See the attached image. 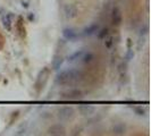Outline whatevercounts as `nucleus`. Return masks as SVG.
<instances>
[{"instance_id": "f257e3e1", "label": "nucleus", "mask_w": 151, "mask_h": 136, "mask_svg": "<svg viewBox=\"0 0 151 136\" xmlns=\"http://www.w3.org/2000/svg\"><path fill=\"white\" fill-rule=\"evenodd\" d=\"M78 76H80V73L77 70L68 69V70H64L60 74H58L57 78H56V82L58 84H61V85H68V84H72L75 81H77Z\"/></svg>"}, {"instance_id": "f03ea898", "label": "nucleus", "mask_w": 151, "mask_h": 136, "mask_svg": "<svg viewBox=\"0 0 151 136\" xmlns=\"http://www.w3.org/2000/svg\"><path fill=\"white\" fill-rule=\"evenodd\" d=\"M49 74H50V70L48 68H43L40 73H39L38 79L35 82V90L40 92L41 90H43L45 83L48 81V77H49Z\"/></svg>"}, {"instance_id": "7ed1b4c3", "label": "nucleus", "mask_w": 151, "mask_h": 136, "mask_svg": "<svg viewBox=\"0 0 151 136\" xmlns=\"http://www.w3.org/2000/svg\"><path fill=\"white\" fill-rule=\"evenodd\" d=\"M74 117V109L70 107H63L58 110V118L61 121L70 120Z\"/></svg>"}, {"instance_id": "20e7f679", "label": "nucleus", "mask_w": 151, "mask_h": 136, "mask_svg": "<svg viewBox=\"0 0 151 136\" xmlns=\"http://www.w3.org/2000/svg\"><path fill=\"white\" fill-rule=\"evenodd\" d=\"M77 8L74 5H66L64 7V14L66 16V18L68 19H72V18H75L77 16Z\"/></svg>"}, {"instance_id": "39448f33", "label": "nucleus", "mask_w": 151, "mask_h": 136, "mask_svg": "<svg viewBox=\"0 0 151 136\" xmlns=\"http://www.w3.org/2000/svg\"><path fill=\"white\" fill-rule=\"evenodd\" d=\"M111 23H113L114 25H119L122 23L121 10L117 7H115L113 9V13H111Z\"/></svg>"}, {"instance_id": "423d86ee", "label": "nucleus", "mask_w": 151, "mask_h": 136, "mask_svg": "<svg viewBox=\"0 0 151 136\" xmlns=\"http://www.w3.org/2000/svg\"><path fill=\"white\" fill-rule=\"evenodd\" d=\"M48 134H50V135H64L65 134V128L60 125H55V126H51L49 128Z\"/></svg>"}, {"instance_id": "0eeeda50", "label": "nucleus", "mask_w": 151, "mask_h": 136, "mask_svg": "<svg viewBox=\"0 0 151 136\" xmlns=\"http://www.w3.org/2000/svg\"><path fill=\"white\" fill-rule=\"evenodd\" d=\"M63 35L66 40H69V41L75 40L77 38V34H76V32L73 29H65L63 31Z\"/></svg>"}, {"instance_id": "6e6552de", "label": "nucleus", "mask_w": 151, "mask_h": 136, "mask_svg": "<svg viewBox=\"0 0 151 136\" xmlns=\"http://www.w3.org/2000/svg\"><path fill=\"white\" fill-rule=\"evenodd\" d=\"M98 30H99L98 24H92V25H90L89 27H86V29L84 30V35H92V34H94L96 32H98Z\"/></svg>"}, {"instance_id": "1a4fd4ad", "label": "nucleus", "mask_w": 151, "mask_h": 136, "mask_svg": "<svg viewBox=\"0 0 151 136\" xmlns=\"http://www.w3.org/2000/svg\"><path fill=\"white\" fill-rule=\"evenodd\" d=\"M125 125L124 124H116L115 126H114V134H116V135H122V134H124L125 133Z\"/></svg>"}, {"instance_id": "9d476101", "label": "nucleus", "mask_w": 151, "mask_h": 136, "mask_svg": "<svg viewBox=\"0 0 151 136\" xmlns=\"http://www.w3.org/2000/svg\"><path fill=\"white\" fill-rule=\"evenodd\" d=\"M12 18H13V15L8 14V15L5 16V17H4V19H2L4 26H5L8 31L12 30V25H13V23H12Z\"/></svg>"}, {"instance_id": "9b49d317", "label": "nucleus", "mask_w": 151, "mask_h": 136, "mask_svg": "<svg viewBox=\"0 0 151 136\" xmlns=\"http://www.w3.org/2000/svg\"><path fill=\"white\" fill-rule=\"evenodd\" d=\"M65 99H69V100H77V99L81 98V92L78 91H70L69 93L66 94V97H64Z\"/></svg>"}, {"instance_id": "f8f14e48", "label": "nucleus", "mask_w": 151, "mask_h": 136, "mask_svg": "<svg viewBox=\"0 0 151 136\" xmlns=\"http://www.w3.org/2000/svg\"><path fill=\"white\" fill-rule=\"evenodd\" d=\"M22 18H18V23H17V30L19 32V34H21V37H25V27H24V25H23L22 23Z\"/></svg>"}, {"instance_id": "ddd939ff", "label": "nucleus", "mask_w": 151, "mask_h": 136, "mask_svg": "<svg viewBox=\"0 0 151 136\" xmlns=\"http://www.w3.org/2000/svg\"><path fill=\"white\" fill-rule=\"evenodd\" d=\"M80 110L82 111L83 115H90V113H92L93 111H94V108H93V107H90V106H83L80 108Z\"/></svg>"}, {"instance_id": "4468645a", "label": "nucleus", "mask_w": 151, "mask_h": 136, "mask_svg": "<svg viewBox=\"0 0 151 136\" xmlns=\"http://www.w3.org/2000/svg\"><path fill=\"white\" fill-rule=\"evenodd\" d=\"M63 61H64V59H63L61 57H58V58H56V59L53 60V62H52L53 69H56V70H58V69L60 68L61 65H63Z\"/></svg>"}, {"instance_id": "2eb2a0df", "label": "nucleus", "mask_w": 151, "mask_h": 136, "mask_svg": "<svg viewBox=\"0 0 151 136\" xmlns=\"http://www.w3.org/2000/svg\"><path fill=\"white\" fill-rule=\"evenodd\" d=\"M93 54L91 52H88V53H83L82 54V59H83V62H85V64H89V62H91V61L93 60Z\"/></svg>"}, {"instance_id": "dca6fc26", "label": "nucleus", "mask_w": 151, "mask_h": 136, "mask_svg": "<svg viewBox=\"0 0 151 136\" xmlns=\"http://www.w3.org/2000/svg\"><path fill=\"white\" fill-rule=\"evenodd\" d=\"M83 53H84L83 51H76L75 53H73L72 56L68 57V61H74V60H76V59H78V58H81Z\"/></svg>"}, {"instance_id": "f3484780", "label": "nucleus", "mask_w": 151, "mask_h": 136, "mask_svg": "<svg viewBox=\"0 0 151 136\" xmlns=\"http://www.w3.org/2000/svg\"><path fill=\"white\" fill-rule=\"evenodd\" d=\"M108 35V29H104L102 31H100V33L98 34L99 39H106V37Z\"/></svg>"}, {"instance_id": "a211bd4d", "label": "nucleus", "mask_w": 151, "mask_h": 136, "mask_svg": "<svg viewBox=\"0 0 151 136\" xmlns=\"http://www.w3.org/2000/svg\"><path fill=\"white\" fill-rule=\"evenodd\" d=\"M105 40H106V39H105ZM113 43H114V41H113V38H111V37H109V38L105 41V45H106V48H110V47L113 45Z\"/></svg>"}, {"instance_id": "6ab92c4d", "label": "nucleus", "mask_w": 151, "mask_h": 136, "mask_svg": "<svg viewBox=\"0 0 151 136\" xmlns=\"http://www.w3.org/2000/svg\"><path fill=\"white\" fill-rule=\"evenodd\" d=\"M134 110H135V112L137 113V115H140V116H142V115H144V109L143 108H141V107H137V108H134Z\"/></svg>"}, {"instance_id": "aec40b11", "label": "nucleus", "mask_w": 151, "mask_h": 136, "mask_svg": "<svg viewBox=\"0 0 151 136\" xmlns=\"http://www.w3.org/2000/svg\"><path fill=\"white\" fill-rule=\"evenodd\" d=\"M133 57H134V52H133L132 50H129V52H127V57H126V59H127V60H131Z\"/></svg>"}, {"instance_id": "412c9836", "label": "nucleus", "mask_w": 151, "mask_h": 136, "mask_svg": "<svg viewBox=\"0 0 151 136\" xmlns=\"http://www.w3.org/2000/svg\"><path fill=\"white\" fill-rule=\"evenodd\" d=\"M147 32H148V26H143V29H141V35H143V34H147Z\"/></svg>"}, {"instance_id": "4be33fe9", "label": "nucleus", "mask_w": 151, "mask_h": 136, "mask_svg": "<svg viewBox=\"0 0 151 136\" xmlns=\"http://www.w3.org/2000/svg\"><path fill=\"white\" fill-rule=\"evenodd\" d=\"M29 19H30V21H33V19H34V15H33V14H30V15H29Z\"/></svg>"}, {"instance_id": "5701e85b", "label": "nucleus", "mask_w": 151, "mask_h": 136, "mask_svg": "<svg viewBox=\"0 0 151 136\" xmlns=\"http://www.w3.org/2000/svg\"><path fill=\"white\" fill-rule=\"evenodd\" d=\"M22 5H23V7H25V8H27V7H29V4H27V2H24V1H23V2H22Z\"/></svg>"}]
</instances>
